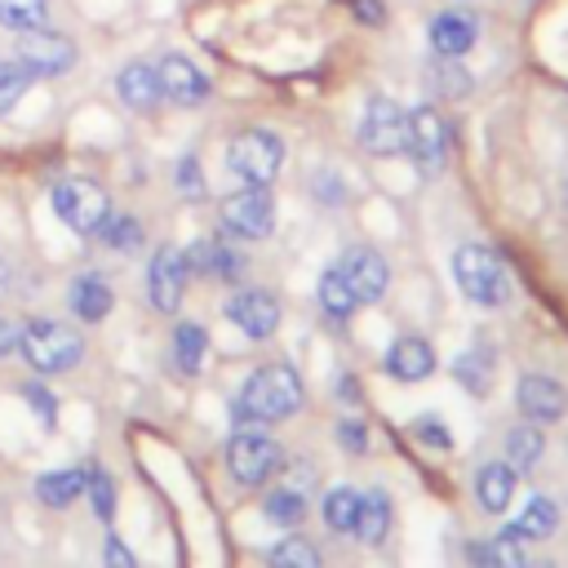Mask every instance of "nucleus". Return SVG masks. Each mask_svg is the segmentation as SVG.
<instances>
[{"mask_svg":"<svg viewBox=\"0 0 568 568\" xmlns=\"http://www.w3.org/2000/svg\"><path fill=\"white\" fill-rule=\"evenodd\" d=\"M302 408V377L288 364H262L248 373V382L235 395V422L240 426H271Z\"/></svg>","mask_w":568,"mask_h":568,"instance_id":"f257e3e1","label":"nucleus"},{"mask_svg":"<svg viewBox=\"0 0 568 568\" xmlns=\"http://www.w3.org/2000/svg\"><path fill=\"white\" fill-rule=\"evenodd\" d=\"M18 351L36 373L53 377V373H67L84 359V337L71 324H58V320H27L22 337H18Z\"/></svg>","mask_w":568,"mask_h":568,"instance_id":"f03ea898","label":"nucleus"},{"mask_svg":"<svg viewBox=\"0 0 568 568\" xmlns=\"http://www.w3.org/2000/svg\"><path fill=\"white\" fill-rule=\"evenodd\" d=\"M453 275H457V288L475 306H501L510 297V275H506L501 257L484 244H462L453 253Z\"/></svg>","mask_w":568,"mask_h":568,"instance_id":"7ed1b4c3","label":"nucleus"},{"mask_svg":"<svg viewBox=\"0 0 568 568\" xmlns=\"http://www.w3.org/2000/svg\"><path fill=\"white\" fill-rule=\"evenodd\" d=\"M226 164L244 186H266L284 164V142L271 129H244L226 146Z\"/></svg>","mask_w":568,"mask_h":568,"instance_id":"20e7f679","label":"nucleus"},{"mask_svg":"<svg viewBox=\"0 0 568 568\" xmlns=\"http://www.w3.org/2000/svg\"><path fill=\"white\" fill-rule=\"evenodd\" d=\"M280 470H284V448L271 435H257V430L231 435V444H226V475L235 484L257 488V484H266Z\"/></svg>","mask_w":568,"mask_h":568,"instance_id":"39448f33","label":"nucleus"},{"mask_svg":"<svg viewBox=\"0 0 568 568\" xmlns=\"http://www.w3.org/2000/svg\"><path fill=\"white\" fill-rule=\"evenodd\" d=\"M53 213L75 231V235H98V226L111 213V200L98 182L89 178H62L53 186Z\"/></svg>","mask_w":568,"mask_h":568,"instance_id":"423d86ee","label":"nucleus"},{"mask_svg":"<svg viewBox=\"0 0 568 568\" xmlns=\"http://www.w3.org/2000/svg\"><path fill=\"white\" fill-rule=\"evenodd\" d=\"M404 151L422 173H439L448 160V124L435 106H413L404 124Z\"/></svg>","mask_w":568,"mask_h":568,"instance_id":"0eeeda50","label":"nucleus"},{"mask_svg":"<svg viewBox=\"0 0 568 568\" xmlns=\"http://www.w3.org/2000/svg\"><path fill=\"white\" fill-rule=\"evenodd\" d=\"M222 226L240 240H262L275 226V200L266 186H244L222 200Z\"/></svg>","mask_w":568,"mask_h":568,"instance_id":"6e6552de","label":"nucleus"},{"mask_svg":"<svg viewBox=\"0 0 568 568\" xmlns=\"http://www.w3.org/2000/svg\"><path fill=\"white\" fill-rule=\"evenodd\" d=\"M404 124L408 111L390 98H368L364 115H359V146L373 155H399L404 151Z\"/></svg>","mask_w":568,"mask_h":568,"instance_id":"1a4fd4ad","label":"nucleus"},{"mask_svg":"<svg viewBox=\"0 0 568 568\" xmlns=\"http://www.w3.org/2000/svg\"><path fill=\"white\" fill-rule=\"evenodd\" d=\"M337 275L351 284V293H355V302L364 306V302H382V293L390 288V266H386V257L377 253V248H346L337 262Z\"/></svg>","mask_w":568,"mask_h":568,"instance_id":"9d476101","label":"nucleus"},{"mask_svg":"<svg viewBox=\"0 0 568 568\" xmlns=\"http://www.w3.org/2000/svg\"><path fill=\"white\" fill-rule=\"evenodd\" d=\"M13 58H18L31 75H58V71H67V67L75 62V44H71L67 36H58V31L36 27V31H18Z\"/></svg>","mask_w":568,"mask_h":568,"instance_id":"9b49d317","label":"nucleus"},{"mask_svg":"<svg viewBox=\"0 0 568 568\" xmlns=\"http://www.w3.org/2000/svg\"><path fill=\"white\" fill-rule=\"evenodd\" d=\"M186 275H191L186 253H182V248H160V253L151 257V266H146L151 306L164 311V315H173V311L182 306V297H186Z\"/></svg>","mask_w":568,"mask_h":568,"instance_id":"f8f14e48","label":"nucleus"},{"mask_svg":"<svg viewBox=\"0 0 568 568\" xmlns=\"http://www.w3.org/2000/svg\"><path fill=\"white\" fill-rule=\"evenodd\" d=\"M226 320L244 333V337H253V342H262V337H271L275 328H280V302L266 293V288H240V293H231L226 297Z\"/></svg>","mask_w":568,"mask_h":568,"instance_id":"ddd939ff","label":"nucleus"},{"mask_svg":"<svg viewBox=\"0 0 568 568\" xmlns=\"http://www.w3.org/2000/svg\"><path fill=\"white\" fill-rule=\"evenodd\" d=\"M515 404H519V413H524L528 422L546 426V422H559V417L568 413V390H564L555 377H546V373H528V377H519Z\"/></svg>","mask_w":568,"mask_h":568,"instance_id":"4468645a","label":"nucleus"},{"mask_svg":"<svg viewBox=\"0 0 568 568\" xmlns=\"http://www.w3.org/2000/svg\"><path fill=\"white\" fill-rule=\"evenodd\" d=\"M155 71H160V93H164L169 102H178V106H200V102L209 98V75H204L191 58L169 53Z\"/></svg>","mask_w":568,"mask_h":568,"instance_id":"2eb2a0df","label":"nucleus"},{"mask_svg":"<svg viewBox=\"0 0 568 568\" xmlns=\"http://www.w3.org/2000/svg\"><path fill=\"white\" fill-rule=\"evenodd\" d=\"M302 479H311V470L288 466V475H284L280 484H271V493L262 497V510H266L271 524H280V528H297V524L306 519V501H311V497H306Z\"/></svg>","mask_w":568,"mask_h":568,"instance_id":"dca6fc26","label":"nucleus"},{"mask_svg":"<svg viewBox=\"0 0 568 568\" xmlns=\"http://www.w3.org/2000/svg\"><path fill=\"white\" fill-rule=\"evenodd\" d=\"M382 364H386V373L395 382H422V377L435 373V346L426 337H417V333H404V337H395L386 346V359Z\"/></svg>","mask_w":568,"mask_h":568,"instance_id":"f3484780","label":"nucleus"},{"mask_svg":"<svg viewBox=\"0 0 568 568\" xmlns=\"http://www.w3.org/2000/svg\"><path fill=\"white\" fill-rule=\"evenodd\" d=\"M115 93H120V102L129 111H155V102L164 98L160 93V71L151 62H129L115 75Z\"/></svg>","mask_w":568,"mask_h":568,"instance_id":"a211bd4d","label":"nucleus"},{"mask_svg":"<svg viewBox=\"0 0 568 568\" xmlns=\"http://www.w3.org/2000/svg\"><path fill=\"white\" fill-rule=\"evenodd\" d=\"M67 302H71L75 320H84V324H98V320H106V315H111V306H115V293H111V284H106L98 271H84V275H75V280H71V293H67Z\"/></svg>","mask_w":568,"mask_h":568,"instance_id":"6ab92c4d","label":"nucleus"},{"mask_svg":"<svg viewBox=\"0 0 568 568\" xmlns=\"http://www.w3.org/2000/svg\"><path fill=\"white\" fill-rule=\"evenodd\" d=\"M475 36H479V27H475V18L466 9H444L430 22V44H435L439 58H462L475 44Z\"/></svg>","mask_w":568,"mask_h":568,"instance_id":"aec40b11","label":"nucleus"},{"mask_svg":"<svg viewBox=\"0 0 568 568\" xmlns=\"http://www.w3.org/2000/svg\"><path fill=\"white\" fill-rule=\"evenodd\" d=\"M510 497H515V470L506 466V457L501 462H484L475 470V501H479V510L497 515V510L510 506Z\"/></svg>","mask_w":568,"mask_h":568,"instance_id":"412c9836","label":"nucleus"},{"mask_svg":"<svg viewBox=\"0 0 568 568\" xmlns=\"http://www.w3.org/2000/svg\"><path fill=\"white\" fill-rule=\"evenodd\" d=\"M186 266H191V271H200V275L235 280L244 262H240V253H235V248H226V244H217V240H195V244L186 248Z\"/></svg>","mask_w":568,"mask_h":568,"instance_id":"4be33fe9","label":"nucleus"},{"mask_svg":"<svg viewBox=\"0 0 568 568\" xmlns=\"http://www.w3.org/2000/svg\"><path fill=\"white\" fill-rule=\"evenodd\" d=\"M390 519H395L390 497H386V493H364V497H359V515H355V537H359L364 546H382L386 532H390Z\"/></svg>","mask_w":568,"mask_h":568,"instance_id":"5701e85b","label":"nucleus"},{"mask_svg":"<svg viewBox=\"0 0 568 568\" xmlns=\"http://www.w3.org/2000/svg\"><path fill=\"white\" fill-rule=\"evenodd\" d=\"M555 524H559V506H555L550 497H528V501L519 506L510 532H515L519 541H541V537L555 532Z\"/></svg>","mask_w":568,"mask_h":568,"instance_id":"b1692460","label":"nucleus"},{"mask_svg":"<svg viewBox=\"0 0 568 568\" xmlns=\"http://www.w3.org/2000/svg\"><path fill=\"white\" fill-rule=\"evenodd\" d=\"M541 448H546V439H541L537 422H524V426H510L506 430V466L515 475H528L541 462Z\"/></svg>","mask_w":568,"mask_h":568,"instance_id":"393cba45","label":"nucleus"},{"mask_svg":"<svg viewBox=\"0 0 568 568\" xmlns=\"http://www.w3.org/2000/svg\"><path fill=\"white\" fill-rule=\"evenodd\" d=\"M36 497L44 501V506H71L75 497H84V470H75V466H67V470H49V475H40L36 479Z\"/></svg>","mask_w":568,"mask_h":568,"instance_id":"a878e982","label":"nucleus"},{"mask_svg":"<svg viewBox=\"0 0 568 568\" xmlns=\"http://www.w3.org/2000/svg\"><path fill=\"white\" fill-rule=\"evenodd\" d=\"M475 568H528V555H524V541L506 528V532H493L479 550H475Z\"/></svg>","mask_w":568,"mask_h":568,"instance_id":"bb28decb","label":"nucleus"},{"mask_svg":"<svg viewBox=\"0 0 568 568\" xmlns=\"http://www.w3.org/2000/svg\"><path fill=\"white\" fill-rule=\"evenodd\" d=\"M204 351H209V333H204L200 324L182 320V324L173 328V364H178L182 373H200Z\"/></svg>","mask_w":568,"mask_h":568,"instance_id":"cd10ccee","label":"nucleus"},{"mask_svg":"<svg viewBox=\"0 0 568 568\" xmlns=\"http://www.w3.org/2000/svg\"><path fill=\"white\" fill-rule=\"evenodd\" d=\"M359 488H328L324 493V524L333 528V532H355V515H359Z\"/></svg>","mask_w":568,"mask_h":568,"instance_id":"c85d7f7f","label":"nucleus"},{"mask_svg":"<svg viewBox=\"0 0 568 568\" xmlns=\"http://www.w3.org/2000/svg\"><path fill=\"white\" fill-rule=\"evenodd\" d=\"M320 306H324L333 320H351V315L359 311V302H355L351 284L337 275V266H328V271L320 275Z\"/></svg>","mask_w":568,"mask_h":568,"instance_id":"c756f323","label":"nucleus"},{"mask_svg":"<svg viewBox=\"0 0 568 568\" xmlns=\"http://www.w3.org/2000/svg\"><path fill=\"white\" fill-rule=\"evenodd\" d=\"M271 568H324V555H320L315 541L288 532L284 541H275V550H271Z\"/></svg>","mask_w":568,"mask_h":568,"instance_id":"7c9ffc66","label":"nucleus"},{"mask_svg":"<svg viewBox=\"0 0 568 568\" xmlns=\"http://www.w3.org/2000/svg\"><path fill=\"white\" fill-rule=\"evenodd\" d=\"M98 240L111 244L115 253H133L142 244V222L133 213H106V222L98 226Z\"/></svg>","mask_w":568,"mask_h":568,"instance_id":"2f4dec72","label":"nucleus"},{"mask_svg":"<svg viewBox=\"0 0 568 568\" xmlns=\"http://www.w3.org/2000/svg\"><path fill=\"white\" fill-rule=\"evenodd\" d=\"M453 377H457L470 395H488V386H493V359H488L484 351H466V355H457Z\"/></svg>","mask_w":568,"mask_h":568,"instance_id":"473e14b6","label":"nucleus"},{"mask_svg":"<svg viewBox=\"0 0 568 568\" xmlns=\"http://www.w3.org/2000/svg\"><path fill=\"white\" fill-rule=\"evenodd\" d=\"M49 18V0H0V27L9 31H36Z\"/></svg>","mask_w":568,"mask_h":568,"instance_id":"72a5a7b5","label":"nucleus"},{"mask_svg":"<svg viewBox=\"0 0 568 568\" xmlns=\"http://www.w3.org/2000/svg\"><path fill=\"white\" fill-rule=\"evenodd\" d=\"M426 75H430V89H435L439 98H462V93H470V75L457 67V58H435V62L426 67Z\"/></svg>","mask_w":568,"mask_h":568,"instance_id":"f704fd0d","label":"nucleus"},{"mask_svg":"<svg viewBox=\"0 0 568 568\" xmlns=\"http://www.w3.org/2000/svg\"><path fill=\"white\" fill-rule=\"evenodd\" d=\"M84 493H89L93 515H98L102 524H111V519H115V479L93 466V470H84Z\"/></svg>","mask_w":568,"mask_h":568,"instance_id":"c9c22d12","label":"nucleus"},{"mask_svg":"<svg viewBox=\"0 0 568 568\" xmlns=\"http://www.w3.org/2000/svg\"><path fill=\"white\" fill-rule=\"evenodd\" d=\"M27 89H31V71L18 58L13 62H0V111H9Z\"/></svg>","mask_w":568,"mask_h":568,"instance_id":"e433bc0d","label":"nucleus"},{"mask_svg":"<svg viewBox=\"0 0 568 568\" xmlns=\"http://www.w3.org/2000/svg\"><path fill=\"white\" fill-rule=\"evenodd\" d=\"M408 430H413V439H422V444H430V448H453V430H448L435 413L413 417V422H408Z\"/></svg>","mask_w":568,"mask_h":568,"instance_id":"4c0bfd02","label":"nucleus"},{"mask_svg":"<svg viewBox=\"0 0 568 568\" xmlns=\"http://www.w3.org/2000/svg\"><path fill=\"white\" fill-rule=\"evenodd\" d=\"M178 191L191 195V200L204 195V169H200L195 155H182V160H178Z\"/></svg>","mask_w":568,"mask_h":568,"instance_id":"58836bf2","label":"nucleus"},{"mask_svg":"<svg viewBox=\"0 0 568 568\" xmlns=\"http://www.w3.org/2000/svg\"><path fill=\"white\" fill-rule=\"evenodd\" d=\"M22 399H27V404L40 413V422H44V426L53 422V413H58V408H53V395H49L40 382H27V386H22Z\"/></svg>","mask_w":568,"mask_h":568,"instance_id":"ea45409f","label":"nucleus"},{"mask_svg":"<svg viewBox=\"0 0 568 568\" xmlns=\"http://www.w3.org/2000/svg\"><path fill=\"white\" fill-rule=\"evenodd\" d=\"M337 444H342V448H351V453H364L368 435H364V426H359L355 417H342V422H337Z\"/></svg>","mask_w":568,"mask_h":568,"instance_id":"a19ab883","label":"nucleus"},{"mask_svg":"<svg viewBox=\"0 0 568 568\" xmlns=\"http://www.w3.org/2000/svg\"><path fill=\"white\" fill-rule=\"evenodd\" d=\"M102 564H106V568H138L133 550H129L120 537H106V546H102Z\"/></svg>","mask_w":568,"mask_h":568,"instance_id":"79ce46f5","label":"nucleus"},{"mask_svg":"<svg viewBox=\"0 0 568 568\" xmlns=\"http://www.w3.org/2000/svg\"><path fill=\"white\" fill-rule=\"evenodd\" d=\"M18 337H22V328L9 315H0V359H9L18 351Z\"/></svg>","mask_w":568,"mask_h":568,"instance_id":"37998d69","label":"nucleus"},{"mask_svg":"<svg viewBox=\"0 0 568 568\" xmlns=\"http://www.w3.org/2000/svg\"><path fill=\"white\" fill-rule=\"evenodd\" d=\"M355 4V13H359V22H382L386 13H382V0H351Z\"/></svg>","mask_w":568,"mask_h":568,"instance_id":"c03bdc74","label":"nucleus"},{"mask_svg":"<svg viewBox=\"0 0 568 568\" xmlns=\"http://www.w3.org/2000/svg\"><path fill=\"white\" fill-rule=\"evenodd\" d=\"M528 568H532V564H528ZM537 568H550V564H537Z\"/></svg>","mask_w":568,"mask_h":568,"instance_id":"a18cd8bd","label":"nucleus"},{"mask_svg":"<svg viewBox=\"0 0 568 568\" xmlns=\"http://www.w3.org/2000/svg\"><path fill=\"white\" fill-rule=\"evenodd\" d=\"M564 448H568V444H564Z\"/></svg>","mask_w":568,"mask_h":568,"instance_id":"49530a36","label":"nucleus"}]
</instances>
